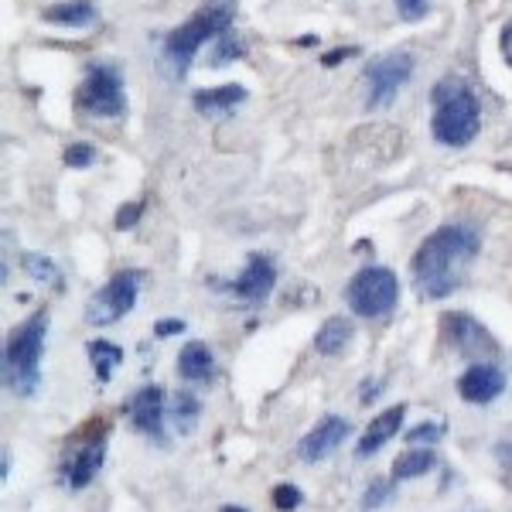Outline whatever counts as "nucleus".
<instances>
[{"label": "nucleus", "mask_w": 512, "mask_h": 512, "mask_svg": "<svg viewBox=\"0 0 512 512\" xmlns=\"http://www.w3.org/2000/svg\"><path fill=\"white\" fill-rule=\"evenodd\" d=\"M478 253V236L468 226H441L420 243L414 256V284L427 301H441L458 291Z\"/></svg>", "instance_id": "nucleus-1"}, {"label": "nucleus", "mask_w": 512, "mask_h": 512, "mask_svg": "<svg viewBox=\"0 0 512 512\" xmlns=\"http://www.w3.org/2000/svg\"><path fill=\"white\" fill-rule=\"evenodd\" d=\"M45 332H48V315H35L21 321L11 335H7L4 349V379L7 390L18 396H35L41 383V352H45Z\"/></svg>", "instance_id": "nucleus-2"}, {"label": "nucleus", "mask_w": 512, "mask_h": 512, "mask_svg": "<svg viewBox=\"0 0 512 512\" xmlns=\"http://www.w3.org/2000/svg\"><path fill=\"white\" fill-rule=\"evenodd\" d=\"M478 99L465 82L448 79L434 89V137L448 147L472 144L478 134Z\"/></svg>", "instance_id": "nucleus-3"}, {"label": "nucleus", "mask_w": 512, "mask_h": 512, "mask_svg": "<svg viewBox=\"0 0 512 512\" xmlns=\"http://www.w3.org/2000/svg\"><path fill=\"white\" fill-rule=\"evenodd\" d=\"M229 21H233L229 4H209V7H202L192 21L181 24L178 31H171L168 48H164V52H168V62H171V69H175L178 79L188 72V65H192L195 52L202 48V41L219 38L222 31H229Z\"/></svg>", "instance_id": "nucleus-4"}, {"label": "nucleus", "mask_w": 512, "mask_h": 512, "mask_svg": "<svg viewBox=\"0 0 512 512\" xmlns=\"http://www.w3.org/2000/svg\"><path fill=\"white\" fill-rule=\"evenodd\" d=\"M345 301L355 315L362 318H383L390 315L400 301V280L393 270L386 267H366L352 277V284L345 287Z\"/></svg>", "instance_id": "nucleus-5"}, {"label": "nucleus", "mask_w": 512, "mask_h": 512, "mask_svg": "<svg viewBox=\"0 0 512 512\" xmlns=\"http://www.w3.org/2000/svg\"><path fill=\"white\" fill-rule=\"evenodd\" d=\"M106 454V424H89L65 444V458H62V482L69 489H86L96 478L99 465H103Z\"/></svg>", "instance_id": "nucleus-6"}, {"label": "nucleus", "mask_w": 512, "mask_h": 512, "mask_svg": "<svg viewBox=\"0 0 512 512\" xmlns=\"http://www.w3.org/2000/svg\"><path fill=\"white\" fill-rule=\"evenodd\" d=\"M79 106L93 117H123L127 99H123V79L110 62H93L79 86Z\"/></svg>", "instance_id": "nucleus-7"}, {"label": "nucleus", "mask_w": 512, "mask_h": 512, "mask_svg": "<svg viewBox=\"0 0 512 512\" xmlns=\"http://www.w3.org/2000/svg\"><path fill=\"white\" fill-rule=\"evenodd\" d=\"M140 280L144 274L140 270H123L110 280V284L103 287V291H96L89 297L86 304V321L89 325H113V321H120L123 315H130L137 304V291H140Z\"/></svg>", "instance_id": "nucleus-8"}, {"label": "nucleus", "mask_w": 512, "mask_h": 512, "mask_svg": "<svg viewBox=\"0 0 512 512\" xmlns=\"http://www.w3.org/2000/svg\"><path fill=\"white\" fill-rule=\"evenodd\" d=\"M414 72V59L407 52H390L383 59H376L366 69V82H369V106H386L390 99L400 93L403 82Z\"/></svg>", "instance_id": "nucleus-9"}, {"label": "nucleus", "mask_w": 512, "mask_h": 512, "mask_svg": "<svg viewBox=\"0 0 512 512\" xmlns=\"http://www.w3.org/2000/svg\"><path fill=\"white\" fill-rule=\"evenodd\" d=\"M441 328H444V338H448L451 349L458 352V355H465V359L485 362L489 355H495L492 335L485 332V328L478 325L475 318H468V315H444Z\"/></svg>", "instance_id": "nucleus-10"}, {"label": "nucleus", "mask_w": 512, "mask_h": 512, "mask_svg": "<svg viewBox=\"0 0 512 512\" xmlns=\"http://www.w3.org/2000/svg\"><path fill=\"white\" fill-rule=\"evenodd\" d=\"M349 434H352V424H349V420L328 414L325 420H318L315 431L304 434V441L297 444V458L308 461V465L332 458V454L345 444V437H349Z\"/></svg>", "instance_id": "nucleus-11"}, {"label": "nucleus", "mask_w": 512, "mask_h": 512, "mask_svg": "<svg viewBox=\"0 0 512 512\" xmlns=\"http://www.w3.org/2000/svg\"><path fill=\"white\" fill-rule=\"evenodd\" d=\"M127 414L134 420V427L140 434H147L154 444H164L168 434H164V393L158 386H144L137 390L134 400L127 403Z\"/></svg>", "instance_id": "nucleus-12"}, {"label": "nucleus", "mask_w": 512, "mask_h": 512, "mask_svg": "<svg viewBox=\"0 0 512 512\" xmlns=\"http://www.w3.org/2000/svg\"><path fill=\"white\" fill-rule=\"evenodd\" d=\"M274 284H277L274 260H270V256H263V253H250L246 270L233 280V294L239 297V301L260 304V301H267V297H270Z\"/></svg>", "instance_id": "nucleus-13"}, {"label": "nucleus", "mask_w": 512, "mask_h": 512, "mask_svg": "<svg viewBox=\"0 0 512 512\" xmlns=\"http://www.w3.org/2000/svg\"><path fill=\"white\" fill-rule=\"evenodd\" d=\"M502 390H506V373H502L495 362H475V366H468V373L458 379L461 400L478 403V407L492 403Z\"/></svg>", "instance_id": "nucleus-14"}, {"label": "nucleus", "mask_w": 512, "mask_h": 512, "mask_svg": "<svg viewBox=\"0 0 512 512\" xmlns=\"http://www.w3.org/2000/svg\"><path fill=\"white\" fill-rule=\"evenodd\" d=\"M403 417H407V407H390L376 420H369V431L362 434V441H359V458H369V454H376L390 437H396V431L403 427Z\"/></svg>", "instance_id": "nucleus-15"}, {"label": "nucleus", "mask_w": 512, "mask_h": 512, "mask_svg": "<svg viewBox=\"0 0 512 512\" xmlns=\"http://www.w3.org/2000/svg\"><path fill=\"white\" fill-rule=\"evenodd\" d=\"M178 373L188 379V383H205V379L216 376V359H212V349L205 342H188L178 355Z\"/></svg>", "instance_id": "nucleus-16"}, {"label": "nucleus", "mask_w": 512, "mask_h": 512, "mask_svg": "<svg viewBox=\"0 0 512 512\" xmlns=\"http://www.w3.org/2000/svg\"><path fill=\"white\" fill-rule=\"evenodd\" d=\"M246 99L243 86H219V89H202L195 93V110L205 113V117L222 120L226 113H233V106H239Z\"/></svg>", "instance_id": "nucleus-17"}, {"label": "nucleus", "mask_w": 512, "mask_h": 512, "mask_svg": "<svg viewBox=\"0 0 512 512\" xmlns=\"http://www.w3.org/2000/svg\"><path fill=\"white\" fill-rule=\"evenodd\" d=\"M349 338H352V321L349 318H328L315 335V349L321 355H338V352L349 349Z\"/></svg>", "instance_id": "nucleus-18"}, {"label": "nucleus", "mask_w": 512, "mask_h": 512, "mask_svg": "<svg viewBox=\"0 0 512 512\" xmlns=\"http://www.w3.org/2000/svg\"><path fill=\"white\" fill-rule=\"evenodd\" d=\"M86 352H89V362H93L99 383H110L113 369H117L120 362H123V349H120V345L106 342V338H96V342L86 345Z\"/></svg>", "instance_id": "nucleus-19"}, {"label": "nucleus", "mask_w": 512, "mask_h": 512, "mask_svg": "<svg viewBox=\"0 0 512 512\" xmlns=\"http://www.w3.org/2000/svg\"><path fill=\"white\" fill-rule=\"evenodd\" d=\"M48 21L55 24H69V28H86V24L96 21V7L89 0H72V4H55L45 11Z\"/></svg>", "instance_id": "nucleus-20"}, {"label": "nucleus", "mask_w": 512, "mask_h": 512, "mask_svg": "<svg viewBox=\"0 0 512 512\" xmlns=\"http://www.w3.org/2000/svg\"><path fill=\"white\" fill-rule=\"evenodd\" d=\"M434 468V451L431 448H410L403 458H396L393 465V482H410V478H420L424 472Z\"/></svg>", "instance_id": "nucleus-21"}, {"label": "nucleus", "mask_w": 512, "mask_h": 512, "mask_svg": "<svg viewBox=\"0 0 512 512\" xmlns=\"http://www.w3.org/2000/svg\"><path fill=\"white\" fill-rule=\"evenodd\" d=\"M198 400L192 393H178L175 396V403H171V417H175V424H178V431L181 434H188L195 427V420H198Z\"/></svg>", "instance_id": "nucleus-22"}, {"label": "nucleus", "mask_w": 512, "mask_h": 512, "mask_svg": "<svg viewBox=\"0 0 512 512\" xmlns=\"http://www.w3.org/2000/svg\"><path fill=\"white\" fill-rule=\"evenodd\" d=\"M243 55V41L236 35H229V31H222L216 38V52H212V65H226L229 59H239Z\"/></svg>", "instance_id": "nucleus-23"}, {"label": "nucleus", "mask_w": 512, "mask_h": 512, "mask_svg": "<svg viewBox=\"0 0 512 512\" xmlns=\"http://www.w3.org/2000/svg\"><path fill=\"white\" fill-rule=\"evenodd\" d=\"M441 434H444V424H420V427H414V431L407 434V444L410 448H431V444H437L441 441Z\"/></svg>", "instance_id": "nucleus-24"}, {"label": "nucleus", "mask_w": 512, "mask_h": 512, "mask_svg": "<svg viewBox=\"0 0 512 512\" xmlns=\"http://www.w3.org/2000/svg\"><path fill=\"white\" fill-rule=\"evenodd\" d=\"M301 502H304V495H301V489H294V485H277L274 489V506L280 512H294Z\"/></svg>", "instance_id": "nucleus-25"}, {"label": "nucleus", "mask_w": 512, "mask_h": 512, "mask_svg": "<svg viewBox=\"0 0 512 512\" xmlns=\"http://www.w3.org/2000/svg\"><path fill=\"white\" fill-rule=\"evenodd\" d=\"M390 495H393V485L390 482H376L373 489H366V495H362V509H366V512L369 509H379L386 499H390Z\"/></svg>", "instance_id": "nucleus-26"}, {"label": "nucleus", "mask_w": 512, "mask_h": 512, "mask_svg": "<svg viewBox=\"0 0 512 512\" xmlns=\"http://www.w3.org/2000/svg\"><path fill=\"white\" fill-rule=\"evenodd\" d=\"M96 161V151L89 144H72L69 151H65V164L69 168H86V164Z\"/></svg>", "instance_id": "nucleus-27"}, {"label": "nucleus", "mask_w": 512, "mask_h": 512, "mask_svg": "<svg viewBox=\"0 0 512 512\" xmlns=\"http://www.w3.org/2000/svg\"><path fill=\"white\" fill-rule=\"evenodd\" d=\"M24 267H28V274H31V277H48V280H59V270H55L48 260H38V256H28V260H24Z\"/></svg>", "instance_id": "nucleus-28"}, {"label": "nucleus", "mask_w": 512, "mask_h": 512, "mask_svg": "<svg viewBox=\"0 0 512 512\" xmlns=\"http://www.w3.org/2000/svg\"><path fill=\"white\" fill-rule=\"evenodd\" d=\"M396 4H400V14L407 21H417L427 14V0H396Z\"/></svg>", "instance_id": "nucleus-29"}, {"label": "nucleus", "mask_w": 512, "mask_h": 512, "mask_svg": "<svg viewBox=\"0 0 512 512\" xmlns=\"http://www.w3.org/2000/svg\"><path fill=\"white\" fill-rule=\"evenodd\" d=\"M181 332H185V321H181V318H168V321H161V325L154 328V335H158V338L181 335Z\"/></svg>", "instance_id": "nucleus-30"}, {"label": "nucleus", "mask_w": 512, "mask_h": 512, "mask_svg": "<svg viewBox=\"0 0 512 512\" xmlns=\"http://www.w3.org/2000/svg\"><path fill=\"white\" fill-rule=\"evenodd\" d=\"M502 55H506V62L512 65V21L506 24V31H502Z\"/></svg>", "instance_id": "nucleus-31"}, {"label": "nucleus", "mask_w": 512, "mask_h": 512, "mask_svg": "<svg viewBox=\"0 0 512 512\" xmlns=\"http://www.w3.org/2000/svg\"><path fill=\"white\" fill-rule=\"evenodd\" d=\"M134 219H137V205H130L127 212L120 209V216H117V226H120V229H127V226H134Z\"/></svg>", "instance_id": "nucleus-32"}, {"label": "nucleus", "mask_w": 512, "mask_h": 512, "mask_svg": "<svg viewBox=\"0 0 512 512\" xmlns=\"http://www.w3.org/2000/svg\"><path fill=\"white\" fill-rule=\"evenodd\" d=\"M379 390V383H366V386H362V403H369V400H376V393Z\"/></svg>", "instance_id": "nucleus-33"}, {"label": "nucleus", "mask_w": 512, "mask_h": 512, "mask_svg": "<svg viewBox=\"0 0 512 512\" xmlns=\"http://www.w3.org/2000/svg\"><path fill=\"white\" fill-rule=\"evenodd\" d=\"M219 512H246V509H239V506H226V509H219Z\"/></svg>", "instance_id": "nucleus-34"}]
</instances>
